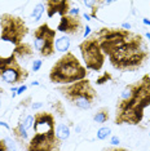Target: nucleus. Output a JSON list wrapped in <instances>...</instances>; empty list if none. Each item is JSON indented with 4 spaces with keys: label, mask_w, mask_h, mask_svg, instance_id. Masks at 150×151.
<instances>
[{
    "label": "nucleus",
    "mask_w": 150,
    "mask_h": 151,
    "mask_svg": "<svg viewBox=\"0 0 150 151\" xmlns=\"http://www.w3.org/2000/svg\"><path fill=\"white\" fill-rule=\"evenodd\" d=\"M22 125H23V128H25L26 130H30L34 127V116L32 115H27L26 118L23 119Z\"/></svg>",
    "instance_id": "nucleus-22"
},
{
    "label": "nucleus",
    "mask_w": 150,
    "mask_h": 151,
    "mask_svg": "<svg viewBox=\"0 0 150 151\" xmlns=\"http://www.w3.org/2000/svg\"><path fill=\"white\" fill-rule=\"evenodd\" d=\"M69 14L70 16H80V9L79 8H71Z\"/></svg>",
    "instance_id": "nucleus-26"
},
{
    "label": "nucleus",
    "mask_w": 150,
    "mask_h": 151,
    "mask_svg": "<svg viewBox=\"0 0 150 151\" xmlns=\"http://www.w3.org/2000/svg\"><path fill=\"white\" fill-rule=\"evenodd\" d=\"M34 36V49L38 50L40 57L49 58L54 56L56 53V48H54V43H56V36L57 31L50 29L48 23H42L38 26L32 32Z\"/></svg>",
    "instance_id": "nucleus-9"
},
{
    "label": "nucleus",
    "mask_w": 150,
    "mask_h": 151,
    "mask_svg": "<svg viewBox=\"0 0 150 151\" xmlns=\"http://www.w3.org/2000/svg\"><path fill=\"white\" fill-rule=\"evenodd\" d=\"M29 34V26L25 19L12 13H3L0 16V39L11 43L14 47L23 43Z\"/></svg>",
    "instance_id": "nucleus-6"
},
{
    "label": "nucleus",
    "mask_w": 150,
    "mask_h": 151,
    "mask_svg": "<svg viewBox=\"0 0 150 151\" xmlns=\"http://www.w3.org/2000/svg\"><path fill=\"white\" fill-rule=\"evenodd\" d=\"M52 109H53V115L54 116H58V118H65L66 116V110H65V106L61 101H54L52 105Z\"/></svg>",
    "instance_id": "nucleus-19"
},
{
    "label": "nucleus",
    "mask_w": 150,
    "mask_h": 151,
    "mask_svg": "<svg viewBox=\"0 0 150 151\" xmlns=\"http://www.w3.org/2000/svg\"><path fill=\"white\" fill-rule=\"evenodd\" d=\"M110 133H111V129L109 128V127H101L100 129L97 130V133H96V137H97V139H106L109 136H110Z\"/></svg>",
    "instance_id": "nucleus-20"
},
{
    "label": "nucleus",
    "mask_w": 150,
    "mask_h": 151,
    "mask_svg": "<svg viewBox=\"0 0 150 151\" xmlns=\"http://www.w3.org/2000/svg\"><path fill=\"white\" fill-rule=\"evenodd\" d=\"M57 92L79 110H91L98 99V93L89 79H83L67 85H60L57 87Z\"/></svg>",
    "instance_id": "nucleus-5"
},
{
    "label": "nucleus",
    "mask_w": 150,
    "mask_h": 151,
    "mask_svg": "<svg viewBox=\"0 0 150 151\" xmlns=\"http://www.w3.org/2000/svg\"><path fill=\"white\" fill-rule=\"evenodd\" d=\"M79 50L87 70L96 71V73L102 70L106 56L102 52L100 43L93 34H91L87 39H84L79 44Z\"/></svg>",
    "instance_id": "nucleus-7"
},
{
    "label": "nucleus",
    "mask_w": 150,
    "mask_h": 151,
    "mask_svg": "<svg viewBox=\"0 0 150 151\" xmlns=\"http://www.w3.org/2000/svg\"><path fill=\"white\" fill-rule=\"evenodd\" d=\"M42 106H43L42 102H35V104H32V105H31V107H32L34 110H38V109L42 107Z\"/></svg>",
    "instance_id": "nucleus-31"
},
{
    "label": "nucleus",
    "mask_w": 150,
    "mask_h": 151,
    "mask_svg": "<svg viewBox=\"0 0 150 151\" xmlns=\"http://www.w3.org/2000/svg\"><path fill=\"white\" fill-rule=\"evenodd\" d=\"M150 106V75H142L138 80L122 89L115 106V125H138L144 119V111Z\"/></svg>",
    "instance_id": "nucleus-2"
},
{
    "label": "nucleus",
    "mask_w": 150,
    "mask_h": 151,
    "mask_svg": "<svg viewBox=\"0 0 150 151\" xmlns=\"http://www.w3.org/2000/svg\"><path fill=\"white\" fill-rule=\"evenodd\" d=\"M83 4L86 5V6H89V8H92V6L96 5V0H94V1H89V0H84Z\"/></svg>",
    "instance_id": "nucleus-29"
},
{
    "label": "nucleus",
    "mask_w": 150,
    "mask_h": 151,
    "mask_svg": "<svg viewBox=\"0 0 150 151\" xmlns=\"http://www.w3.org/2000/svg\"><path fill=\"white\" fill-rule=\"evenodd\" d=\"M34 136L29 139L25 151H61L62 141L56 136V116L49 111L34 114Z\"/></svg>",
    "instance_id": "nucleus-3"
},
{
    "label": "nucleus",
    "mask_w": 150,
    "mask_h": 151,
    "mask_svg": "<svg viewBox=\"0 0 150 151\" xmlns=\"http://www.w3.org/2000/svg\"><path fill=\"white\" fill-rule=\"evenodd\" d=\"M0 151H17V143L11 137L0 138Z\"/></svg>",
    "instance_id": "nucleus-16"
},
{
    "label": "nucleus",
    "mask_w": 150,
    "mask_h": 151,
    "mask_svg": "<svg viewBox=\"0 0 150 151\" xmlns=\"http://www.w3.org/2000/svg\"><path fill=\"white\" fill-rule=\"evenodd\" d=\"M83 18L87 19V21H91V14H88V13H84V14H83Z\"/></svg>",
    "instance_id": "nucleus-32"
},
{
    "label": "nucleus",
    "mask_w": 150,
    "mask_h": 151,
    "mask_svg": "<svg viewBox=\"0 0 150 151\" xmlns=\"http://www.w3.org/2000/svg\"><path fill=\"white\" fill-rule=\"evenodd\" d=\"M40 83H39V81H32V83H31V85H32V87H34V85H39Z\"/></svg>",
    "instance_id": "nucleus-35"
},
{
    "label": "nucleus",
    "mask_w": 150,
    "mask_h": 151,
    "mask_svg": "<svg viewBox=\"0 0 150 151\" xmlns=\"http://www.w3.org/2000/svg\"><path fill=\"white\" fill-rule=\"evenodd\" d=\"M0 125L5 127V128H6V129H11V128H9V125H8V124H6V123H4V122H1V120H0Z\"/></svg>",
    "instance_id": "nucleus-33"
},
{
    "label": "nucleus",
    "mask_w": 150,
    "mask_h": 151,
    "mask_svg": "<svg viewBox=\"0 0 150 151\" xmlns=\"http://www.w3.org/2000/svg\"><path fill=\"white\" fill-rule=\"evenodd\" d=\"M97 37L104 54L115 70L133 73L145 66L150 49L145 37L132 30L122 27H101L92 32Z\"/></svg>",
    "instance_id": "nucleus-1"
},
{
    "label": "nucleus",
    "mask_w": 150,
    "mask_h": 151,
    "mask_svg": "<svg viewBox=\"0 0 150 151\" xmlns=\"http://www.w3.org/2000/svg\"><path fill=\"white\" fill-rule=\"evenodd\" d=\"M26 91H27V85H26V84L21 85V87L17 89V96H18V94H22L23 92H26Z\"/></svg>",
    "instance_id": "nucleus-27"
},
{
    "label": "nucleus",
    "mask_w": 150,
    "mask_h": 151,
    "mask_svg": "<svg viewBox=\"0 0 150 151\" xmlns=\"http://www.w3.org/2000/svg\"><path fill=\"white\" fill-rule=\"evenodd\" d=\"M71 4H73V1H70V0H47L44 3L48 17H53L54 14H60L61 17H63L69 14Z\"/></svg>",
    "instance_id": "nucleus-11"
},
{
    "label": "nucleus",
    "mask_w": 150,
    "mask_h": 151,
    "mask_svg": "<svg viewBox=\"0 0 150 151\" xmlns=\"http://www.w3.org/2000/svg\"><path fill=\"white\" fill-rule=\"evenodd\" d=\"M109 119H110V110L107 107H100L93 115V122L98 123V124H104V123L109 122Z\"/></svg>",
    "instance_id": "nucleus-14"
},
{
    "label": "nucleus",
    "mask_w": 150,
    "mask_h": 151,
    "mask_svg": "<svg viewBox=\"0 0 150 151\" xmlns=\"http://www.w3.org/2000/svg\"><path fill=\"white\" fill-rule=\"evenodd\" d=\"M56 136L62 141H66L69 139L70 137V127L66 125V124H58L56 125Z\"/></svg>",
    "instance_id": "nucleus-17"
},
{
    "label": "nucleus",
    "mask_w": 150,
    "mask_h": 151,
    "mask_svg": "<svg viewBox=\"0 0 150 151\" xmlns=\"http://www.w3.org/2000/svg\"><path fill=\"white\" fill-rule=\"evenodd\" d=\"M12 136H13V139H14V142L17 145H19L22 149H25L27 142H29V141H27L29 139V133L23 128L22 122H18L17 125L12 128Z\"/></svg>",
    "instance_id": "nucleus-13"
},
{
    "label": "nucleus",
    "mask_w": 150,
    "mask_h": 151,
    "mask_svg": "<svg viewBox=\"0 0 150 151\" xmlns=\"http://www.w3.org/2000/svg\"><path fill=\"white\" fill-rule=\"evenodd\" d=\"M70 37L69 36H61L56 40L54 43V48H56V52H62L66 53L69 52V48H70Z\"/></svg>",
    "instance_id": "nucleus-15"
},
{
    "label": "nucleus",
    "mask_w": 150,
    "mask_h": 151,
    "mask_svg": "<svg viewBox=\"0 0 150 151\" xmlns=\"http://www.w3.org/2000/svg\"><path fill=\"white\" fill-rule=\"evenodd\" d=\"M57 30L62 34L70 36H80L84 34L86 26H84L83 18L80 16H70L66 14L63 17H61Z\"/></svg>",
    "instance_id": "nucleus-10"
},
{
    "label": "nucleus",
    "mask_w": 150,
    "mask_h": 151,
    "mask_svg": "<svg viewBox=\"0 0 150 151\" xmlns=\"http://www.w3.org/2000/svg\"><path fill=\"white\" fill-rule=\"evenodd\" d=\"M112 79V75L109 73V71H105V73H102L100 76L96 79V85H102L105 83H107V81H111Z\"/></svg>",
    "instance_id": "nucleus-21"
},
{
    "label": "nucleus",
    "mask_w": 150,
    "mask_h": 151,
    "mask_svg": "<svg viewBox=\"0 0 150 151\" xmlns=\"http://www.w3.org/2000/svg\"><path fill=\"white\" fill-rule=\"evenodd\" d=\"M40 67H42V60H35L32 61V65H31V68L34 73H36V71L40 70Z\"/></svg>",
    "instance_id": "nucleus-23"
},
{
    "label": "nucleus",
    "mask_w": 150,
    "mask_h": 151,
    "mask_svg": "<svg viewBox=\"0 0 150 151\" xmlns=\"http://www.w3.org/2000/svg\"><path fill=\"white\" fill-rule=\"evenodd\" d=\"M44 11H45V5H44V3H38V4L34 6L31 14H30V18H31L34 22L39 21V19L42 18Z\"/></svg>",
    "instance_id": "nucleus-18"
},
{
    "label": "nucleus",
    "mask_w": 150,
    "mask_h": 151,
    "mask_svg": "<svg viewBox=\"0 0 150 151\" xmlns=\"http://www.w3.org/2000/svg\"><path fill=\"white\" fill-rule=\"evenodd\" d=\"M91 32H92V31H91V26H88V25H87V26H86V30H84V34H83L84 39H87V37L91 35Z\"/></svg>",
    "instance_id": "nucleus-28"
},
{
    "label": "nucleus",
    "mask_w": 150,
    "mask_h": 151,
    "mask_svg": "<svg viewBox=\"0 0 150 151\" xmlns=\"http://www.w3.org/2000/svg\"><path fill=\"white\" fill-rule=\"evenodd\" d=\"M122 29H124V30H131L132 29V26H131V23H128V22H124V23H122Z\"/></svg>",
    "instance_id": "nucleus-30"
},
{
    "label": "nucleus",
    "mask_w": 150,
    "mask_h": 151,
    "mask_svg": "<svg viewBox=\"0 0 150 151\" xmlns=\"http://www.w3.org/2000/svg\"><path fill=\"white\" fill-rule=\"evenodd\" d=\"M146 37H148V39H150V34H149V32L146 34Z\"/></svg>",
    "instance_id": "nucleus-37"
},
{
    "label": "nucleus",
    "mask_w": 150,
    "mask_h": 151,
    "mask_svg": "<svg viewBox=\"0 0 150 151\" xmlns=\"http://www.w3.org/2000/svg\"><path fill=\"white\" fill-rule=\"evenodd\" d=\"M110 143L112 146H118L119 143H120V139H119V137H117V136H112L110 139Z\"/></svg>",
    "instance_id": "nucleus-25"
},
{
    "label": "nucleus",
    "mask_w": 150,
    "mask_h": 151,
    "mask_svg": "<svg viewBox=\"0 0 150 151\" xmlns=\"http://www.w3.org/2000/svg\"><path fill=\"white\" fill-rule=\"evenodd\" d=\"M149 138H150V133H149Z\"/></svg>",
    "instance_id": "nucleus-39"
},
{
    "label": "nucleus",
    "mask_w": 150,
    "mask_h": 151,
    "mask_svg": "<svg viewBox=\"0 0 150 151\" xmlns=\"http://www.w3.org/2000/svg\"><path fill=\"white\" fill-rule=\"evenodd\" d=\"M102 151H132V150H128L125 147H119V146H111V147H106Z\"/></svg>",
    "instance_id": "nucleus-24"
},
{
    "label": "nucleus",
    "mask_w": 150,
    "mask_h": 151,
    "mask_svg": "<svg viewBox=\"0 0 150 151\" xmlns=\"http://www.w3.org/2000/svg\"><path fill=\"white\" fill-rule=\"evenodd\" d=\"M13 54L16 56L17 60H21V61H30L31 58L34 57V54H35V52H34V47L31 45L30 43H26L23 42L21 44H18L17 47H14V49H13Z\"/></svg>",
    "instance_id": "nucleus-12"
},
{
    "label": "nucleus",
    "mask_w": 150,
    "mask_h": 151,
    "mask_svg": "<svg viewBox=\"0 0 150 151\" xmlns=\"http://www.w3.org/2000/svg\"><path fill=\"white\" fill-rule=\"evenodd\" d=\"M142 22L145 23V25H148V26H150V19H148V18H144L142 19Z\"/></svg>",
    "instance_id": "nucleus-34"
},
{
    "label": "nucleus",
    "mask_w": 150,
    "mask_h": 151,
    "mask_svg": "<svg viewBox=\"0 0 150 151\" xmlns=\"http://www.w3.org/2000/svg\"><path fill=\"white\" fill-rule=\"evenodd\" d=\"M0 107H1V99H0Z\"/></svg>",
    "instance_id": "nucleus-38"
},
{
    "label": "nucleus",
    "mask_w": 150,
    "mask_h": 151,
    "mask_svg": "<svg viewBox=\"0 0 150 151\" xmlns=\"http://www.w3.org/2000/svg\"><path fill=\"white\" fill-rule=\"evenodd\" d=\"M29 75L27 68L19 63L13 53L8 57L0 56V78L6 84H11L13 87L23 85L29 79Z\"/></svg>",
    "instance_id": "nucleus-8"
},
{
    "label": "nucleus",
    "mask_w": 150,
    "mask_h": 151,
    "mask_svg": "<svg viewBox=\"0 0 150 151\" xmlns=\"http://www.w3.org/2000/svg\"><path fill=\"white\" fill-rule=\"evenodd\" d=\"M88 74L89 71L78 60V57L73 52H66L50 67L49 80L53 84L67 85L87 79Z\"/></svg>",
    "instance_id": "nucleus-4"
},
{
    "label": "nucleus",
    "mask_w": 150,
    "mask_h": 151,
    "mask_svg": "<svg viewBox=\"0 0 150 151\" xmlns=\"http://www.w3.org/2000/svg\"><path fill=\"white\" fill-rule=\"evenodd\" d=\"M3 92H4V89H3L1 87H0V94H1V93H3Z\"/></svg>",
    "instance_id": "nucleus-36"
}]
</instances>
